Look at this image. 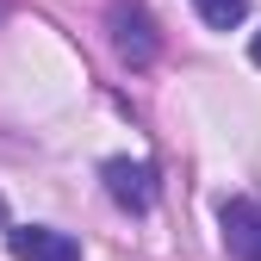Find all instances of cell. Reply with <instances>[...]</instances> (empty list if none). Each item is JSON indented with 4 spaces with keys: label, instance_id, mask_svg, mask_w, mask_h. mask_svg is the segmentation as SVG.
<instances>
[{
    "label": "cell",
    "instance_id": "obj_4",
    "mask_svg": "<svg viewBox=\"0 0 261 261\" xmlns=\"http://www.w3.org/2000/svg\"><path fill=\"white\" fill-rule=\"evenodd\" d=\"M218 224H224L230 261H261V205L255 199H224L218 205Z\"/></svg>",
    "mask_w": 261,
    "mask_h": 261
},
{
    "label": "cell",
    "instance_id": "obj_6",
    "mask_svg": "<svg viewBox=\"0 0 261 261\" xmlns=\"http://www.w3.org/2000/svg\"><path fill=\"white\" fill-rule=\"evenodd\" d=\"M249 62H255V69H261V31H255V38H249Z\"/></svg>",
    "mask_w": 261,
    "mask_h": 261
},
{
    "label": "cell",
    "instance_id": "obj_3",
    "mask_svg": "<svg viewBox=\"0 0 261 261\" xmlns=\"http://www.w3.org/2000/svg\"><path fill=\"white\" fill-rule=\"evenodd\" d=\"M7 249H13V261H81V243L69 230H50V224H19V230H7Z\"/></svg>",
    "mask_w": 261,
    "mask_h": 261
},
{
    "label": "cell",
    "instance_id": "obj_1",
    "mask_svg": "<svg viewBox=\"0 0 261 261\" xmlns=\"http://www.w3.org/2000/svg\"><path fill=\"white\" fill-rule=\"evenodd\" d=\"M106 31H112L118 62H130V69H149V62H155V50H162L155 19L137 7V0H112V7H106Z\"/></svg>",
    "mask_w": 261,
    "mask_h": 261
},
{
    "label": "cell",
    "instance_id": "obj_2",
    "mask_svg": "<svg viewBox=\"0 0 261 261\" xmlns=\"http://www.w3.org/2000/svg\"><path fill=\"white\" fill-rule=\"evenodd\" d=\"M100 180H106V193H112L124 212H149V205H155V168H149V162L106 155V162H100Z\"/></svg>",
    "mask_w": 261,
    "mask_h": 261
},
{
    "label": "cell",
    "instance_id": "obj_7",
    "mask_svg": "<svg viewBox=\"0 0 261 261\" xmlns=\"http://www.w3.org/2000/svg\"><path fill=\"white\" fill-rule=\"evenodd\" d=\"M0 19H7V7H0Z\"/></svg>",
    "mask_w": 261,
    "mask_h": 261
},
{
    "label": "cell",
    "instance_id": "obj_5",
    "mask_svg": "<svg viewBox=\"0 0 261 261\" xmlns=\"http://www.w3.org/2000/svg\"><path fill=\"white\" fill-rule=\"evenodd\" d=\"M193 13H199L212 31H230V25L249 19V0H193Z\"/></svg>",
    "mask_w": 261,
    "mask_h": 261
}]
</instances>
